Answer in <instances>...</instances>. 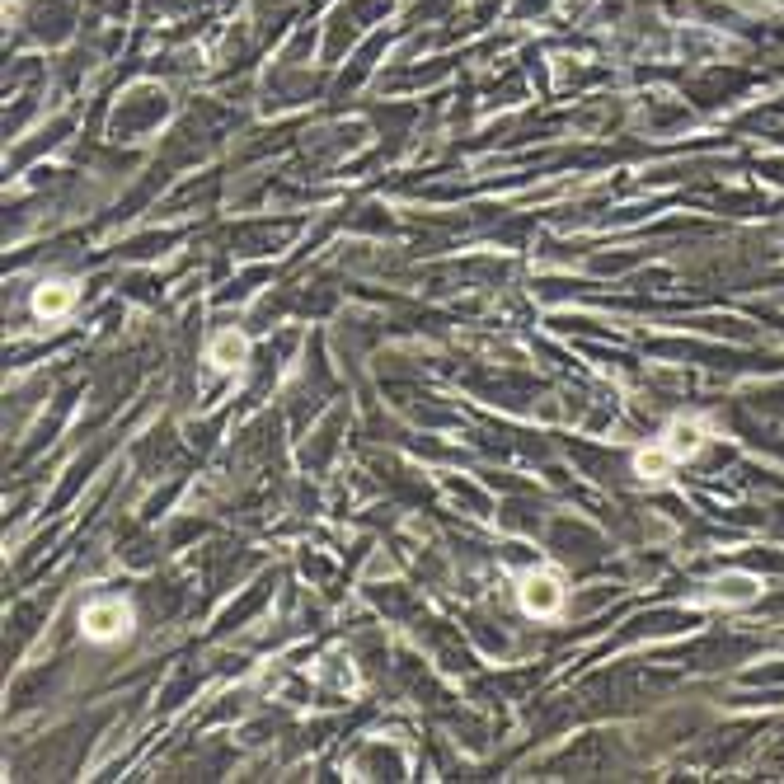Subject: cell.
Returning a JSON list of instances; mask_svg holds the SVG:
<instances>
[{"label": "cell", "instance_id": "obj_5", "mask_svg": "<svg viewBox=\"0 0 784 784\" xmlns=\"http://www.w3.org/2000/svg\"><path fill=\"white\" fill-rule=\"evenodd\" d=\"M71 306H76V287H71V282H52V287H43V292L33 296V310H38L43 320H52V315H66Z\"/></svg>", "mask_w": 784, "mask_h": 784}, {"label": "cell", "instance_id": "obj_4", "mask_svg": "<svg viewBox=\"0 0 784 784\" xmlns=\"http://www.w3.org/2000/svg\"><path fill=\"white\" fill-rule=\"evenodd\" d=\"M245 353H249L245 334L226 329V334H216V339H212V348H207V362H212L216 371H235L240 362H245Z\"/></svg>", "mask_w": 784, "mask_h": 784}, {"label": "cell", "instance_id": "obj_6", "mask_svg": "<svg viewBox=\"0 0 784 784\" xmlns=\"http://www.w3.org/2000/svg\"><path fill=\"white\" fill-rule=\"evenodd\" d=\"M709 597H714V601H752L756 597V583H752V578H719Z\"/></svg>", "mask_w": 784, "mask_h": 784}, {"label": "cell", "instance_id": "obj_1", "mask_svg": "<svg viewBox=\"0 0 784 784\" xmlns=\"http://www.w3.org/2000/svg\"><path fill=\"white\" fill-rule=\"evenodd\" d=\"M80 630L94 644H113L132 630V606L123 597H94L85 611H80Z\"/></svg>", "mask_w": 784, "mask_h": 784}, {"label": "cell", "instance_id": "obj_3", "mask_svg": "<svg viewBox=\"0 0 784 784\" xmlns=\"http://www.w3.org/2000/svg\"><path fill=\"white\" fill-rule=\"evenodd\" d=\"M522 606L531 615H554L559 606H564V587H559V578H550V573H531L522 583Z\"/></svg>", "mask_w": 784, "mask_h": 784}, {"label": "cell", "instance_id": "obj_2", "mask_svg": "<svg viewBox=\"0 0 784 784\" xmlns=\"http://www.w3.org/2000/svg\"><path fill=\"white\" fill-rule=\"evenodd\" d=\"M658 446H662V456H667V461L681 465V461H691L695 451L705 446V428H700L695 418H681V423H672V428L662 432Z\"/></svg>", "mask_w": 784, "mask_h": 784}]
</instances>
